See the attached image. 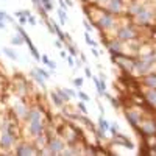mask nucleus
<instances>
[{"instance_id":"1","label":"nucleus","mask_w":156,"mask_h":156,"mask_svg":"<svg viewBox=\"0 0 156 156\" xmlns=\"http://www.w3.org/2000/svg\"><path fill=\"white\" fill-rule=\"evenodd\" d=\"M92 25L95 27V28H98L100 31H105V30H109L113 28V27L116 25V19L113 17L111 13H108L106 10L100 13V16L97 17V19L92 21Z\"/></svg>"},{"instance_id":"2","label":"nucleus","mask_w":156,"mask_h":156,"mask_svg":"<svg viewBox=\"0 0 156 156\" xmlns=\"http://www.w3.org/2000/svg\"><path fill=\"white\" fill-rule=\"evenodd\" d=\"M14 154L17 156H31V154H42V148H39L36 144L28 142H17L14 145Z\"/></svg>"},{"instance_id":"3","label":"nucleus","mask_w":156,"mask_h":156,"mask_svg":"<svg viewBox=\"0 0 156 156\" xmlns=\"http://www.w3.org/2000/svg\"><path fill=\"white\" fill-rule=\"evenodd\" d=\"M17 144V134L14 130H2L0 131V148L10 151Z\"/></svg>"},{"instance_id":"4","label":"nucleus","mask_w":156,"mask_h":156,"mask_svg":"<svg viewBox=\"0 0 156 156\" xmlns=\"http://www.w3.org/2000/svg\"><path fill=\"white\" fill-rule=\"evenodd\" d=\"M66 148V144L61 137H56V136H50L49 137V142H47V150L50 154H61L62 150Z\"/></svg>"},{"instance_id":"5","label":"nucleus","mask_w":156,"mask_h":156,"mask_svg":"<svg viewBox=\"0 0 156 156\" xmlns=\"http://www.w3.org/2000/svg\"><path fill=\"white\" fill-rule=\"evenodd\" d=\"M154 64V58L153 56H145V58H141L134 61V69L137 73H141V75H144V73H147Z\"/></svg>"},{"instance_id":"6","label":"nucleus","mask_w":156,"mask_h":156,"mask_svg":"<svg viewBox=\"0 0 156 156\" xmlns=\"http://www.w3.org/2000/svg\"><path fill=\"white\" fill-rule=\"evenodd\" d=\"M45 120H36V122H30L27 123V133L28 136H31L33 139H36L38 136H41L45 131Z\"/></svg>"},{"instance_id":"7","label":"nucleus","mask_w":156,"mask_h":156,"mask_svg":"<svg viewBox=\"0 0 156 156\" xmlns=\"http://www.w3.org/2000/svg\"><path fill=\"white\" fill-rule=\"evenodd\" d=\"M116 38L119 41H122V42L123 41H131V39L136 38V31H134V28H131L130 25H125V27H120V28L117 30Z\"/></svg>"},{"instance_id":"8","label":"nucleus","mask_w":156,"mask_h":156,"mask_svg":"<svg viewBox=\"0 0 156 156\" xmlns=\"http://www.w3.org/2000/svg\"><path fill=\"white\" fill-rule=\"evenodd\" d=\"M134 17H136V21L139 24H148L153 19V11L150 10L148 6H141L139 13H137Z\"/></svg>"},{"instance_id":"9","label":"nucleus","mask_w":156,"mask_h":156,"mask_svg":"<svg viewBox=\"0 0 156 156\" xmlns=\"http://www.w3.org/2000/svg\"><path fill=\"white\" fill-rule=\"evenodd\" d=\"M105 42V45L108 47V50L111 52V55H113V58H116L117 55H120L122 53V50H123V45H122V41H119L117 38L116 39H113V41H103Z\"/></svg>"},{"instance_id":"10","label":"nucleus","mask_w":156,"mask_h":156,"mask_svg":"<svg viewBox=\"0 0 156 156\" xmlns=\"http://www.w3.org/2000/svg\"><path fill=\"white\" fill-rule=\"evenodd\" d=\"M28 109H30V108L27 106V105L22 102V100H19V102H17V103L14 105V109H13V111L16 113V116L19 117L21 120H24V122H25L27 114H28Z\"/></svg>"},{"instance_id":"11","label":"nucleus","mask_w":156,"mask_h":156,"mask_svg":"<svg viewBox=\"0 0 156 156\" xmlns=\"http://www.w3.org/2000/svg\"><path fill=\"white\" fill-rule=\"evenodd\" d=\"M122 0H109V2L105 5V10L108 13H111V14H117V13H120L122 11Z\"/></svg>"},{"instance_id":"12","label":"nucleus","mask_w":156,"mask_h":156,"mask_svg":"<svg viewBox=\"0 0 156 156\" xmlns=\"http://www.w3.org/2000/svg\"><path fill=\"white\" fill-rule=\"evenodd\" d=\"M125 116H126L128 123H130L131 126H134V128L139 126V123H141V114L137 113V111H133V109H131V111H126Z\"/></svg>"},{"instance_id":"13","label":"nucleus","mask_w":156,"mask_h":156,"mask_svg":"<svg viewBox=\"0 0 156 156\" xmlns=\"http://www.w3.org/2000/svg\"><path fill=\"white\" fill-rule=\"evenodd\" d=\"M55 91H56V92H58L64 100H66L67 103L70 102L73 97H77V92H75V91H73V89H69V88H56Z\"/></svg>"},{"instance_id":"14","label":"nucleus","mask_w":156,"mask_h":156,"mask_svg":"<svg viewBox=\"0 0 156 156\" xmlns=\"http://www.w3.org/2000/svg\"><path fill=\"white\" fill-rule=\"evenodd\" d=\"M92 81H94V84H95V88H97V92H98L100 95H105V92H106V81H105V77L100 75V78H98V77H94V75H92Z\"/></svg>"},{"instance_id":"15","label":"nucleus","mask_w":156,"mask_h":156,"mask_svg":"<svg viewBox=\"0 0 156 156\" xmlns=\"http://www.w3.org/2000/svg\"><path fill=\"white\" fill-rule=\"evenodd\" d=\"M141 131H142V134H145V136H154V134H156V123H154L153 120L144 122Z\"/></svg>"},{"instance_id":"16","label":"nucleus","mask_w":156,"mask_h":156,"mask_svg":"<svg viewBox=\"0 0 156 156\" xmlns=\"http://www.w3.org/2000/svg\"><path fill=\"white\" fill-rule=\"evenodd\" d=\"M50 100H52V103L55 105V106H56V108H64V106H66V100H64L58 92H56V91H52V92H50Z\"/></svg>"},{"instance_id":"17","label":"nucleus","mask_w":156,"mask_h":156,"mask_svg":"<svg viewBox=\"0 0 156 156\" xmlns=\"http://www.w3.org/2000/svg\"><path fill=\"white\" fill-rule=\"evenodd\" d=\"M114 137H116V142L119 144V145H122V147H125V148H133V142L130 141V139H128V137L126 136H122V134H113Z\"/></svg>"},{"instance_id":"18","label":"nucleus","mask_w":156,"mask_h":156,"mask_svg":"<svg viewBox=\"0 0 156 156\" xmlns=\"http://www.w3.org/2000/svg\"><path fill=\"white\" fill-rule=\"evenodd\" d=\"M30 77L36 81V83H38L44 91H45V81H47V80H45V78H42L41 75H39V73H38V70H36V69H33V70H30Z\"/></svg>"},{"instance_id":"19","label":"nucleus","mask_w":156,"mask_h":156,"mask_svg":"<svg viewBox=\"0 0 156 156\" xmlns=\"http://www.w3.org/2000/svg\"><path fill=\"white\" fill-rule=\"evenodd\" d=\"M109 126H111V123H109L106 119L103 117V114L98 117V130H102V131H109Z\"/></svg>"},{"instance_id":"20","label":"nucleus","mask_w":156,"mask_h":156,"mask_svg":"<svg viewBox=\"0 0 156 156\" xmlns=\"http://www.w3.org/2000/svg\"><path fill=\"white\" fill-rule=\"evenodd\" d=\"M14 16L17 17V21H19V25H25V24H28V16L25 14V11H16Z\"/></svg>"},{"instance_id":"21","label":"nucleus","mask_w":156,"mask_h":156,"mask_svg":"<svg viewBox=\"0 0 156 156\" xmlns=\"http://www.w3.org/2000/svg\"><path fill=\"white\" fill-rule=\"evenodd\" d=\"M64 49H66V50L69 52V55H72V56H77V55H78V50L75 49V45L72 44V41L64 42Z\"/></svg>"},{"instance_id":"22","label":"nucleus","mask_w":156,"mask_h":156,"mask_svg":"<svg viewBox=\"0 0 156 156\" xmlns=\"http://www.w3.org/2000/svg\"><path fill=\"white\" fill-rule=\"evenodd\" d=\"M41 61H42V62H44L50 70H55V69H56V64H55L53 61H50V58H49L45 53H44V55H41Z\"/></svg>"},{"instance_id":"23","label":"nucleus","mask_w":156,"mask_h":156,"mask_svg":"<svg viewBox=\"0 0 156 156\" xmlns=\"http://www.w3.org/2000/svg\"><path fill=\"white\" fill-rule=\"evenodd\" d=\"M2 53L6 55L10 59H17V53H16V50L11 49V47H3V49H2Z\"/></svg>"},{"instance_id":"24","label":"nucleus","mask_w":156,"mask_h":156,"mask_svg":"<svg viewBox=\"0 0 156 156\" xmlns=\"http://www.w3.org/2000/svg\"><path fill=\"white\" fill-rule=\"evenodd\" d=\"M24 42H25L24 36H22V34H19V33H17L16 36H13V38H11V44L14 45V47H19V45H22Z\"/></svg>"},{"instance_id":"25","label":"nucleus","mask_w":156,"mask_h":156,"mask_svg":"<svg viewBox=\"0 0 156 156\" xmlns=\"http://www.w3.org/2000/svg\"><path fill=\"white\" fill-rule=\"evenodd\" d=\"M145 95H147V100H148L151 105H156V88H151Z\"/></svg>"},{"instance_id":"26","label":"nucleus","mask_w":156,"mask_h":156,"mask_svg":"<svg viewBox=\"0 0 156 156\" xmlns=\"http://www.w3.org/2000/svg\"><path fill=\"white\" fill-rule=\"evenodd\" d=\"M144 83H145V86H148V88H156V75L145 77L144 78Z\"/></svg>"},{"instance_id":"27","label":"nucleus","mask_w":156,"mask_h":156,"mask_svg":"<svg viewBox=\"0 0 156 156\" xmlns=\"http://www.w3.org/2000/svg\"><path fill=\"white\" fill-rule=\"evenodd\" d=\"M56 13H58V17H59V24H61V25H66V24H67V14H66V10L59 8V10H56Z\"/></svg>"},{"instance_id":"28","label":"nucleus","mask_w":156,"mask_h":156,"mask_svg":"<svg viewBox=\"0 0 156 156\" xmlns=\"http://www.w3.org/2000/svg\"><path fill=\"white\" fill-rule=\"evenodd\" d=\"M41 3H42V6H44V10L47 11V13L53 11V8H55V5H53V2H52V0H41Z\"/></svg>"},{"instance_id":"29","label":"nucleus","mask_w":156,"mask_h":156,"mask_svg":"<svg viewBox=\"0 0 156 156\" xmlns=\"http://www.w3.org/2000/svg\"><path fill=\"white\" fill-rule=\"evenodd\" d=\"M141 6H142V5H139V3H131V5H130V8H128V13H130L131 16H136L137 13H139Z\"/></svg>"},{"instance_id":"30","label":"nucleus","mask_w":156,"mask_h":156,"mask_svg":"<svg viewBox=\"0 0 156 156\" xmlns=\"http://www.w3.org/2000/svg\"><path fill=\"white\" fill-rule=\"evenodd\" d=\"M36 70H38V73H39L42 78H45V80H49L50 75H52V73H50L47 69H44V67H36Z\"/></svg>"},{"instance_id":"31","label":"nucleus","mask_w":156,"mask_h":156,"mask_svg":"<svg viewBox=\"0 0 156 156\" xmlns=\"http://www.w3.org/2000/svg\"><path fill=\"white\" fill-rule=\"evenodd\" d=\"M84 41L91 45V47H97V42H95L92 38H91V33H89V31H86V33H84Z\"/></svg>"},{"instance_id":"32","label":"nucleus","mask_w":156,"mask_h":156,"mask_svg":"<svg viewBox=\"0 0 156 156\" xmlns=\"http://www.w3.org/2000/svg\"><path fill=\"white\" fill-rule=\"evenodd\" d=\"M77 109L80 113H83V114H88V108H86V102H83V100H80L78 105H77Z\"/></svg>"},{"instance_id":"33","label":"nucleus","mask_w":156,"mask_h":156,"mask_svg":"<svg viewBox=\"0 0 156 156\" xmlns=\"http://www.w3.org/2000/svg\"><path fill=\"white\" fill-rule=\"evenodd\" d=\"M84 84V80L81 78V77H77V78H73V86L75 88H81Z\"/></svg>"},{"instance_id":"34","label":"nucleus","mask_w":156,"mask_h":156,"mask_svg":"<svg viewBox=\"0 0 156 156\" xmlns=\"http://www.w3.org/2000/svg\"><path fill=\"white\" fill-rule=\"evenodd\" d=\"M77 97L80 98V100H83V102H89V95L86 94V92H83V91H80V92H77Z\"/></svg>"},{"instance_id":"35","label":"nucleus","mask_w":156,"mask_h":156,"mask_svg":"<svg viewBox=\"0 0 156 156\" xmlns=\"http://www.w3.org/2000/svg\"><path fill=\"white\" fill-rule=\"evenodd\" d=\"M105 97L109 100V102H111V105H113L114 108H119V102H117V100H116L114 97H111V95H109V94H106V92H105Z\"/></svg>"},{"instance_id":"36","label":"nucleus","mask_w":156,"mask_h":156,"mask_svg":"<svg viewBox=\"0 0 156 156\" xmlns=\"http://www.w3.org/2000/svg\"><path fill=\"white\" fill-rule=\"evenodd\" d=\"M66 61L69 62V66H70V67H73V66H75V62H77V61H75V56H72V55H67Z\"/></svg>"},{"instance_id":"37","label":"nucleus","mask_w":156,"mask_h":156,"mask_svg":"<svg viewBox=\"0 0 156 156\" xmlns=\"http://www.w3.org/2000/svg\"><path fill=\"white\" fill-rule=\"evenodd\" d=\"M55 47H56V49H64V42L61 41V39H55Z\"/></svg>"},{"instance_id":"38","label":"nucleus","mask_w":156,"mask_h":156,"mask_svg":"<svg viewBox=\"0 0 156 156\" xmlns=\"http://www.w3.org/2000/svg\"><path fill=\"white\" fill-rule=\"evenodd\" d=\"M84 27H86V31H89V33H91V31L94 30V25L91 24L89 21H86V22H84Z\"/></svg>"},{"instance_id":"39","label":"nucleus","mask_w":156,"mask_h":156,"mask_svg":"<svg viewBox=\"0 0 156 156\" xmlns=\"http://www.w3.org/2000/svg\"><path fill=\"white\" fill-rule=\"evenodd\" d=\"M31 3L34 5V8H36V10H39V8L42 6V3H41V0H31Z\"/></svg>"},{"instance_id":"40","label":"nucleus","mask_w":156,"mask_h":156,"mask_svg":"<svg viewBox=\"0 0 156 156\" xmlns=\"http://www.w3.org/2000/svg\"><path fill=\"white\" fill-rule=\"evenodd\" d=\"M28 24H30V25H36V24H38V22H36V19H34V16H33V14H30V16H28Z\"/></svg>"},{"instance_id":"41","label":"nucleus","mask_w":156,"mask_h":156,"mask_svg":"<svg viewBox=\"0 0 156 156\" xmlns=\"http://www.w3.org/2000/svg\"><path fill=\"white\" fill-rule=\"evenodd\" d=\"M59 8H62V10H66L67 11V8H69V5L64 2V0H59Z\"/></svg>"},{"instance_id":"42","label":"nucleus","mask_w":156,"mask_h":156,"mask_svg":"<svg viewBox=\"0 0 156 156\" xmlns=\"http://www.w3.org/2000/svg\"><path fill=\"white\" fill-rule=\"evenodd\" d=\"M84 75H86L88 78H92V72H91L89 67H84Z\"/></svg>"},{"instance_id":"43","label":"nucleus","mask_w":156,"mask_h":156,"mask_svg":"<svg viewBox=\"0 0 156 156\" xmlns=\"http://www.w3.org/2000/svg\"><path fill=\"white\" fill-rule=\"evenodd\" d=\"M91 52H92V55H94V56H97V58L100 56V52H98L95 47H92V49H91Z\"/></svg>"},{"instance_id":"44","label":"nucleus","mask_w":156,"mask_h":156,"mask_svg":"<svg viewBox=\"0 0 156 156\" xmlns=\"http://www.w3.org/2000/svg\"><path fill=\"white\" fill-rule=\"evenodd\" d=\"M109 131H111L113 134H116V133H117V126H116V125H111V126H109Z\"/></svg>"},{"instance_id":"45","label":"nucleus","mask_w":156,"mask_h":156,"mask_svg":"<svg viewBox=\"0 0 156 156\" xmlns=\"http://www.w3.org/2000/svg\"><path fill=\"white\" fill-rule=\"evenodd\" d=\"M108 2H109V0H95V3H98V5H103V6H105Z\"/></svg>"},{"instance_id":"46","label":"nucleus","mask_w":156,"mask_h":156,"mask_svg":"<svg viewBox=\"0 0 156 156\" xmlns=\"http://www.w3.org/2000/svg\"><path fill=\"white\" fill-rule=\"evenodd\" d=\"M59 55H61L62 58H67V55H69V53H67L66 50H62V49H61V50H59Z\"/></svg>"},{"instance_id":"47","label":"nucleus","mask_w":156,"mask_h":156,"mask_svg":"<svg viewBox=\"0 0 156 156\" xmlns=\"http://www.w3.org/2000/svg\"><path fill=\"white\" fill-rule=\"evenodd\" d=\"M80 2H83V3L86 5V3H91V2H94V0H80Z\"/></svg>"},{"instance_id":"48","label":"nucleus","mask_w":156,"mask_h":156,"mask_svg":"<svg viewBox=\"0 0 156 156\" xmlns=\"http://www.w3.org/2000/svg\"><path fill=\"white\" fill-rule=\"evenodd\" d=\"M153 58H154V62H156V53H154V55H153Z\"/></svg>"},{"instance_id":"49","label":"nucleus","mask_w":156,"mask_h":156,"mask_svg":"<svg viewBox=\"0 0 156 156\" xmlns=\"http://www.w3.org/2000/svg\"><path fill=\"white\" fill-rule=\"evenodd\" d=\"M0 122H2V116H0Z\"/></svg>"}]
</instances>
